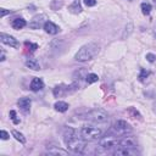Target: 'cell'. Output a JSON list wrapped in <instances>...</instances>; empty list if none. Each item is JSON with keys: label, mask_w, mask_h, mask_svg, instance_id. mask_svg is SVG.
Returning <instances> with one entry per match:
<instances>
[{"label": "cell", "mask_w": 156, "mask_h": 156, "mask_svg": "<svg viewBox=\"0 0 156 156\" xmlns=\"http://www.w3.org/2000/svg\"><path fill=\"white\" fill-rule=\"evenodd\" d=\"M129 1H132V0H129Z\"/></svg>", "instance_id": "cell-33"}, {"label": "cell", "mask_w": 156, "mask_h": 156, "mask_svg": "<svg viewBox=\"0 0 156 156\" xmlns=\"http://www.w3.org/2000/svg\"><path fill=\"white\" fill-rule=\"evenodd\" d=\"M151 1H152V4H154V5L156 6V0H151Z\"/></svg>", "instance_id": "cell-32"}, {"label": "cell", "mask_w": 156, "mask_h": 156, "mask_svg": "<svg viewBox=\"0 0 156 156\" xmlns=\"http://www.w3.org/2000/svg\"><path fill=\"white\" fill-rule=\"evenodd\" d=\"M0 60H1V61H4V60H5V55H4V54L1 55V58H0Z\"/></svg>", "instance_id": "cell-31"}, {"label": "cell", "mask_w": 156, "mask_h": 156, "mask_svg": "<svg viewBox=\"0 0 156 156\" xmlns=\"http://www.w3.org/2000/svg\"><path fill=\"white\" fill-rule=\"evenodd\" d=\"M111 130L113 132L115 135H124V134H127L132 130V127L126 121L119 119V121H116L113 123V126L111 127Z\"/></svg>", "instance_id": "cell-5"}, {"label": "cell", "mask_w": 156, "mask_h": 156, "mask_svg": "<svg viewBox=\"0 0 156 156\" xmlns=\"http://www.w3.org/2000/svg\"><path fill=\"white\" fill-rule=\"evenodd\" d=\"M26 66L29 67L30 69H34V71L40 69V65H39V62H38L35 58H28V60L26 61Z\"/></svg>", "instance_id": "cell-16"}, {"label": "cell", "mask_w": 156, "mask_h": 156, "mask_svg": "<svg viewBox=\"0 0 156 156\" xmlns=\"http://www.w3.org/2000/svg\"><path fill=\"white\" fill-rule=\"evenodd\" d=\"M63 140L67 145V147L72 151V152H77V154H82L84 152L85 149V140L80 136H78V133L76 129L67 127L65 129L63 133Z\"/></svg>", "instance_id": "cell-1"}, {"label": "cell", "mask_w": 156, "mask_h": 156, "mask_svg": "<svg viewBox=\"0 0 156 156\" xmlns=\"http://www.w3.org/2000/svg\"><path fill=\"white\" fill-rule=\"evenodd\" d=\"M118 144L121 145V146H124V147H127V149H134V147H136V145H138V143H136V139L134 138V136H132V135H126L123 139H121L119 141H118Z\"/></svg>", "instance_id": "cell-8"}, {"label": "cell", "mask_w": 156, "mask_h": 156, "mask_svg": "<svg viewBox=\"0 0 156 156\" xmlns=\"http://www.w3.org/2000/svg\"><path fill=\"white\" fill-rule=\"evenodd\" d=\"M84 118L95 123H104L108 119V115L102 108H93L84 115Z\"/></svg>", "instance_id": "cell-3"}, {"label": "cell", "mask_w": 156, "mask_h": 156, "mask_svg": "<svg viewBox=\"0 0 156 156\" xmlns=\"http://www.w3.org/2000/svg\"><path fill=\"white\" fill-rule=\"evenodd\" d=\"M102 130L94 126H83L80 129V135L84 140H98L101 138Z\"/></svg>", "instance_id": "cell-4"}, {"label": "cell", "mask_w": 156, "mask_h": 156, "mask_svg": "<svg viewBox=\"0 0 156 156\" xmlns=\"http://www.w3.org/2000/svg\"><path fill=\"white\" fill-rule=\"evenodd\" d=\"M0 39L4 44L9 45V46H12V48H18L20 46V43L17 41V39L12 35H9V34H5V33H1L0 34Z\"/></svg>", "instance_id": "cell-10"}, {"label": "cell", "mask_w": 156, "mask_h": 156, "mask_svg": "<svg viewBox=\"0 0 156 156\" xmlns=\"http://www.w3.org/2000/svg\"><path fill=\"white\" fill-rule=\"evenodd\" d=\"M140 9H141V12L146 16V15H150V12H151V5L149 4V2H143L141 5H140Z\"/></svg>", "instance_id": "cell-21"}, {"label": "cell", "mask_w": 156, "mask_h": 156, "mask_svg": "<svg viewBox=\"0 0 156 156\" xmlns=\"http://www.w3.org/2000/svg\"><path fill=\"white\" fill-rule=\"evenodd\" d=\"M98 74H95V73H88L87 76H85V80H87V83L88 84H91V83H95V82H98Z\"/></svg>", "instance_id": "cell-22"}, {"label": "cell", "mask_w": 156, "mask_h": 156, "mask_svg": "<svg viewBox=\"0 0 156 156\" xmlns=\"http://www.w3.org/2000/svg\"><path fill=\"white\" fill-rule=\"evenodd\" d=\"M99 52H100V44H98L95 41H91V43H88V44L83 45L77 51V54L74 55V60L79 61V62H85V61L93 60Z\"/></svg>", "instance_id": "cell-2"}, {"label": "cell", "mask_w": 156, "mask_h": 156, "mask_svg": "<svg viewBox=\"0 0 156 156\" xmlns=\"http://www.w3.org/2000/svg\"><path fill=\"white\" fill-rule=\"evenodd\" d=\"M45 20H46V16L45 15H37V16H34L30 20V22H29V28H32V29H39L46 22Z\"/></svg>", "instance_id": "cell-7"}, {"label": "cell", "mask_w": 156, "mask_h": 156, "mask_svg": "<svg viewBox=\"0 0 156 156\" xmlns=\"http://www.w3.org/2000/svg\"><path fill=\"white\" fill-rule=\"evenodd\" d=\"M67 93H69V87H66V85H56L54 88V95L56 98H61L63 95H66Z\"/></svg>", "instance_id": "cell-12"}, {"label": "cell", "mask_w": 156, "mask_h": 156, "mask_svg": "<svg viewBox=\"0 0 156 156\" xmlns=\"http://www.w3.org/2000/svg\"><path fill=\"white\" fill-rule=\"evenodd\" d=\"M30 104H32L30 98H27V96L21 98L18 100V106H20L21 112L24 113V115H28L29 113V110H30Z\"/></svg>", "instance_id": "cell-9"}, {"label": "cell", "mask_w": 156, "mask_h": 156, "mask_svg": "<svg viewBox=\"0 0 156 156\" xmlns=\"http://www.w3.org/2000/svg\"><path fill=\"white\" fill-rule=\"evenodd\" d=\"M0 138H1L2 140H6V139L9 138V133L5 132V130H1V132H0Z\"/></svg>", "instance_id": "cell-29"}, {"label": "cell", "mask_w": 156, "mask_h": 156, "mask_svg": "<svg viewBox=\"0 0 156 156\" xmlns=\"http://www.w3.org/2000/svg\"><path fill=\"white\" fill-rule=\"evenodd\" d=\"M128 112H129V113H132L133 118H136V116H138V117H140L139 112H138V111H135V108H133V107H130V108L128 110Z\"/></svg>", "instance_id": "cell-26"}, {"label": "cell", "mask_w": 156, "mask_h": 156, "mask_svg": "<svg viewBox=\"0 0 156 156\" xmlns=\"http://www.w3.org/2000/svg\"><path fill=\"white\" fill-rule=\"evenodd\" d=\"M11 11L10 10H5V9H0V16L1 17H4V16H6L7 13H10Z\"/></svg>", "instance_id": "cell-30"}, {"label": "cell", "mask_w": 156, "mask_h": 156, "mask_svg": "<svg viewBox=\"0 0 156 156\" xmlns=\"http://www.w3.org/2000/svg\"><path fill=\"white\" fill-rule=\"evenodd\" d=\"M43 27H44V30L49 34H57L60 32V27L57 24H55L54 22H51V21H46Z\"/></svg>", "instance_id": "cell-11"}, {"label": "cell", "mask_w": 156, "mask_h": 156, "mask_svg": "<svg viewBox=\"0 0 156 156\" xmlns=\"http://www.w3.org/2000/svg\"><path fill=\"white\" fill-rule=\"evenodd\" d=\"M68 11L71 13H74V15H78L82 12V6H80V1L79 0H74L69 6H68Z\"/></svg>", "instance_id": "cell-14"}, {"label": "cell", "mask_w": 156, "mask_h": 156, "mask_svg": "<svg viewBox=\"0 0 156 156\" xmlns=\"http://www.w3.org/2000/svg\"><path fill=\"white\" fill-rule=\"evenodd\" d=\"M48 151H49V154H52V155H67V151L66 150H62L60 147L52 149V147H49L48 146Z\"/></svg>", "instance_id": "cell-19"}, {"label": "cell", "mask_w": 156, "mask_h": 156, "mask_svg": "<svg viewBox=\"0 0 156 156\" xmlns=\"http://www.w3.org/2000/svg\"><path fill=\"white\" fill-rule=\"evenodd\" d=\"M113 154L117 155V156H119V155H122V156H127V155L130 154V151H129L127 147H124V146H119V147H117V149L113 151Z\"/></svg>", "instance_id": "cell-18"}, {"label": "cell", "mask_w": 156, "mask_h": 156, "mask_svg": "<svg viewBox=\"0 0 156 156\" xmlns=\"http://www.w3.org/2000/svg\"><path fill=\"white\" fill-rule=\"evenodd\" d=\"M44 88V82L40 79V78H33L32 82H30V89L33 91H39Z\"/></svg>", "instance_id": "cell-13"}, {"label": "cell", "mask_w": 156, "mask_h": 156, "mask_svg": "<svg viewBox=\"0 0 156 156\" xmlns=\"http://www.w3.org/2000/svg\"><path fill=\"white\" fill-rule=\"evenodd\" d=\"M83 2H84L88 7H90V6H95V5H96V0H83Z\"/></svg>", "instance_id": "cell-27"}, {"label": "cell", "mask_w": 156, "mask_h": 156, "mask_svg": "<svg viewBox=\"0 0 156 156\" xmlns=\"http://www.w3.org/2000/svg\"><path fill=\"white\" fill-rule=\"evenodd\" d=\"M24 44H26V46L30 48V51H34L35 49H38V45L37 44H32V43H28V41H26Z\"/></svg>", "instance_id": "cell-28"}, {"label": "cell", "mask_w": 156, "mask_h": 156, "mask_svg": "<svg viewBox=\"0 0 156 156\" xmlns=\"http://www.w3.org/2000/svg\"><path fill=\"white\" fill-rule=\"evenodd\" d=\"M11 133H12V135L15 136V139H16V140H18L21 144H24V143H26V138L23 136V134H22V133H20L18 130H15V129H13Z\"/></svg>", "instance_id": "cell-20"}, {"label": "cell", "mask_w": 156, "mask_h": 156, "mask_svg": "<svg viewBox=\"0 0 156 156\" xmlns=\"http://www.w3.org/2000/svg\"><path fill=\"white\" fill-rule=\"evenodd\" d=\"M118 144V140L113 136H105L100 140V147L101 149H111V147H117Z\"/></svg>", "instance_id": "cell-6"}, {"label": "cell", "mask_w": 156, "mask_h": 156, "mask_svg": "<svg viewBox=\"0 0 156 156\" xmlns=\"http://www.w3.org/2000/svg\"><path fill=\"white\" fill-rule=\"evenodd\" d=\"M149 73H150L149 71H146L145 68H141V69H140V74H139V80H140V82H144L145 78H147Z\"/></svg>", "instance_id": "cell-23"}, {"label": "cell", "mask_w": 156, "mask_h": 156, "mask_svg": "<svg viewBox=\"0 0 156 156\" xmlns=\"http://www.w3.org/2000/svg\"><path fill=\"white\" fill-rule=\"evenodd\" d=\"M10 118L12 119V122L15 123V124H18L20 123V119L17 118V115H16V111H10Z\"/></svg>", "instance_id": "cell-24"}, {"label": "cell", "mask_w": 156, "mask_h": 156, "mask_svg": "<svg viewBox=\"0 0 156 156\" xmlns=\"http://www.w3.org/2000/svg\"><path fill=\"white\" fill-rule=\"evenodd\" d=\"M146 60L149 61V62H154L155 60H156V56L154 55V54H151V52H149V54H146Z\"/></svg>", "instance_id": "cell-25"}, {"label": "cell", "mask_w": 156, "mask_h": 156, "mask_svg": "<svg viewBox=\"0 0 156 156\" xmlns=\"http://www.w3.org/2000/svg\"><path fill=\"white\" fill-rule=\"evenodd\" d=\"M55 110L58 111V112H66L68 110V104L65 102V101H57L55 105H54Z\"/></svg>", "instance_id": "cell-17"}, {"label": "cell", "mask_w": 156, "mask_h": 156, "mask_svg": "<svg viewBox=\"0 0 156 156\" xmlns=\"http://www.w3.org/2000/svg\"><path fill=\"white\" fill-rule=\"evenodd\" d=\"M11 26H12L13 29H22L23 27L27 26V22H26V20H23V18H15V20L11 22Z\"/></svg>", "instance_id": "cell-15"}]
</instances>
